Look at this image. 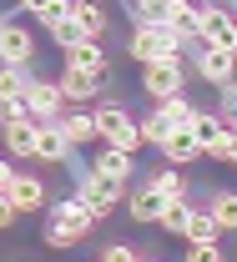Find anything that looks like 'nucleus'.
Returning <instances> with one entry per match:
<instances>
[{"mask_svg":"<svg viewBox=\"0 0 237 262\" xmlns=\"http://www.w3.org/2000/svg\"><path fill=\"white\" fill-rule=\"evenodd\" d=\"M76 192L96 207V217H111V212L126 202V182H121V177H106V171H96V166H91V171L76 182Z\"/></svg>","mask_w":237,"mask_h":262,"instance_id":"obj_1","label":"nucleus"},{"mask_svg":"<svg viewBox=\"0 0 237 262\" xmlns=\"http://www.w3.org/2000/svg\"><path fill=\"white\" fill-rule=\"evenodd\" d=\"M182 76H187V66H182V51H171V56H157V61L141 66V86H146V96H177L182 91Z\"/></svg>","mask_w":237,"mask_h":262,"instance_id":"obj_2","label":"nucleus"},{"mask_svg":"<svg viewBox=\"0 0 237 262\" xmlns=\"http://www.w3.org/2000/svg\"><path fill=\"white\" fill-rule=\"evenodd\" d=\"M96 126H101V141H111V146H126V151L146 146L141 126H136V121L121 111V106H101V111H96Z\"/></svg>","mask_w":237,"mask_h":262,"instance_id":"obj_3","label":"nucleus"},{"mask_svg":"<svg viewBox=\"0 0 237 262\" xmlns=\"http://www.w3.org/2000/svg\"><path fill=\"white\" fill-rule=\"evenodd\" d=\"M197 35H202V46H227V51H237V15L227 5H207L202 20H197Z\"/></svg>","mask_w":237,"mask_h":262,"instance_id":"obj_4","label":"nucleus"},{"mask_svg":"<svg viewBox=\"0 0 237 262\" xmlns=\"http://www.w3.org/2000/svg\"><path fill=\"white\" fill-rule=\"evenodd\" d=\"M0 192L10 196L20 212H40V207H46V182H35V177H20L15 166H5V171H0Z\"/></svg>","mask_w":237,"mask_h":262,"instance_id":"obj_5","label":"nucleus"},{"mask_svg":"<svg viewBox=\"0 0 237 262\" xmlns=\"http://www.w3.org/2000/svg\"><path fill=\"white\" fill-rule=\"evenodd\" d=\"M136 5H141V20H171L182 31H197V20H202V10L192 0H136Z\"/></svg>","mask_w":237,"mask_h":262,"instance_id":"obj_6","label":"nucleus"},{"mask_svg":"<svg viewBox=\"0 0 237 262\" xmlns=\"http://www.w3.org/2000/svg\"><path fill=\"white\" fill-rule=\"evenodd\" d=\"M26 106H31L35 121H61V106H66V91H61V81H40V76H35L31 91H26Z\"/></svg>","mask_w":237,"mask_h":262,"instance_id":"obj_7","label":"nucleus"},{"mask_svg":"<svg viewBox=\"0 0 237 262\" xmlns=\"http://www.w3.org/2000/svg\"><path fill=\"white\" fill-rule=\"evenodd\" d=\"M197 76L212 81V86H227L237 76V51H227V46H202L197 51Z\"/></svg>","mask_w":237,"mask_h":262,"instance_id":"obj_8","label":"nucleus"},{"mask_svg":"<svg viewBox=\"0 0 237 262\" xmlns=\"http://www.w3.org/2000/svg\"><path fill=\"white\" fill-rule=\"evenodd\" d=\"M71 146H76V141L61 131V121H40V136H35V162L61 166V162H71Z\"/></svg>","mask_w":237,"mask_h":262,"instance_id":"obj_9","label":"nucleus"},{"mask_svg":"<svg viewBox=\"0 0 237 262\" xmlns=\"http://www.w3.org/2000/svg\"><path fill=\"white\" fill-rule=\"evenodd\" d=\"M0 56H5V66H26L35 56V35L20 20H5L0 26Z\"/></svg>","mask_w":237,"mask_h":262,"instance_id":"obj_10","label":"nucleus"},{"mask_svg":"<svg viewBox=\"0 0 237 262\" xmlns=\"http://www.w3.org/2000/svg\"><path fill=\"white\" fill-rule=\"evenodd\" d=\"M157 151H162L167 162L187 166V162H197V157H202L207 146H202V141H197V131H192V126H171V131H167V141H162Z\"/></svg>","mask_w":237,"mask_h":262,"instance_id":"obj_11","label":"nucleus"},{"mask_svg":"<svg viewBox=\"0 0 237 262\" xmlns=\"http://www.w3.org/2000/svg\"><path fill=\"white\" fill-rule=\"evenodd\" d=\"M162 207H167V196L157 192L152 182L126 196V212H132V222H141V227H157V222H162Z\"/></svg>","mask_w":237,"mask_h":262,"instance_id":"obj_12","label":"nucleus"},{"mask_svg":"<svg viewBox=\"0 0 237 262\" xmlns=\"http://www.w3.org/2000/svg\"><path fill=\"white\" fill-rule=\"evenodd\" d=\"M101 71H81V66H71L66 61V71H61V91H66V101H91L96 91H101Z\"/></svg>","mask_w":237,"mask_h":262,"instance_id":"obj_13","label":"nucleus"},{"mask_svg":"<svg viewBox=\"0 0 237 262\" xmlns=\"http://www.w3.org/2000/svg\"><path fill=\"white\" fill-rule=\"evenodd\" d=\"M35 136H40V121H35V116L5 121V151H10V157H35Z\"/></svg>","mask_w":237,"mask_h":262,"instance_id":"obj_14","label":"nucleus"},{"mask_svg":"<svg viewBox=\"0 0 237 262\" xmlns=\"http://www.w3.org/2000/svg\"><path fill=\"white\" fill-rule=\"evenodd\" d=\"M61 131H66L76 146L86 141H101V126H96V111H61Z\"/></svg>","mask_w":237,"mask_h":262,"instance_id":"obj_15","label":"nucleus"},{"mask_svg":"<svg viewBox=\"0 0 237 262\" xmlns=\"http://www.w3.org/2000/svg\"><path fill=\"white\" fill-rule=\"evenodd\" d=\"M66 61H71V66H81V71H101V76H106V66H111L96 35H86L81 46H71V51H66Z\"/></svg>","mask_w":237,"mask_h":262,"instance_id":"obj_16","label":"nucleus"},{"mask_svg":"<svg viewBox=\"0 0 237 262\" xmlns=\"http://www.w3.org/2000/svg\"><path fill=\"white\" fill-rule=\"evenodd\" d=\"M96 171H106V177H121V182H126V177H132V151H126V146H111V141H106L101 151H96Z\"/></svg>","mask_w":237,"mask_h":262,"instance_id":"obj_17","label":"nucleus"},{"mask_svg":"<svg viewBox=\"0 0 237 262\" xmlns=\"http://www.w3.org/2000/svg\"><path fill=\"white\" fill-rule=\"evenodd\" d=\"M76 20H81V31L96 35V40H101L106 26H111V20H106V5H101V0H76Z\"/></svg>","mask_w":237,"mask_h":262,"instance_id":"obj_18","label":"nucleus"},{"mask_svg":"<svg viewBox=\"0 0 237 262\" xmlns=\"http://www.w3.org/2000/svg\"><path fill=\"white\" fill-rule=\"evenodd\" d=\"M192 212H197V207H192L187 196H167V207H162V222H157V227H162V232H187Z\"/></svg>","mask_w":237,"mask_h":262,"instance_id":"obj_19","label":"nucleus"},{"mask_svg":"<svg viewBox=\"0 0 237 262\" xmlns=\"http://www.w3.org/2000/svg\"><path fill=\"white\" fill-rule=\"evenodd\" d=\"M187 242H212V237H222V222H217V212L207 207V212H192V222H187V232H182Z\"/></svg>","mask_w":237,"mask_h":262,"instance_id":"obj_20","label":"nucleus"},{"mask_svg":"<svg viewBox=\"0 0 237 262\" xmlns=\"http://www.w3.org/2000/svg\"><path fill=\"white\" fill-rule=\"evenodd\" d=\"M26 91H31L26 66H5V76H0V101H26Z\"/></svg>","mask_w":237,"mask_h":262,"instance_id":"obj_21","label":"nucleus"},{"mask_svg":"<svg viewBox=\"0 0 237 262\" xmlns=\"http://www.w3.org/2000/svg\"><path fill=\"white\" fill-rule=\"evenodd\" d=\"M157 111L167 116L171 126H192V116H197V111H192V101L182 96V91H177V96H162V101H157Z\"/></svg>","mask_w":237,"mask_h":262,"instance_id":"obj_22","label":"nucleus"},{"mask_svg":"<svg viewBox=\"0 0 237 262\" xmlns=\"http://www.w3.org/2000/svg\"><path fill=\"white\" fill-rule=\"evenodd\" d=\"M146 182H152V187H157L162 196H187V187H182V171H177V162H171V166H162V171H152Z\"/></svg>","mask_w":237,"mask_h":262,"instance_id":"obj_23","label":"nucleus"},{"mask_svg":"<svg viewBox=\"0 0 237 262\" xmlns=\"http://www.w3.org/2000/svg\"><path fill=\"white\" fill-rule=\"evenodd\" d=\"M86 232L71 227V222H61V217H51V227H46V247H76Z\"/></svg>","mask_w":237,"mask_h":262,"instance_id":"obj_24","label":"nucleus"},{"mask_svg":"<svg viewBox=\"0 0 237 262\" xmlns=\"http://www.w3.org/2000/svg\"><path fill=\"white\" fill-rule=\"evenodd\" d=\"M51 40H56L61 51H71V46H81V40H86V31H81V20H76V15H66V20H56V26H51Z\"/></svg>","mask_w":237,"mask_h":262,"instance_id":"obj_25","label":"nucleus"},{"mask_svg":"<svg viewBox=\"0 0 237 262\" xmlns=\"http://www.w3.org/2000/svg\"><path fill=\"white\" fill-rule=\"evenodd\" d=\"M212 212H217L222 232H237V192H217L212 196Z\"/></svg>","mask_w":237,"mask_h":262,"instance_id":"obj_26","label":"nucleus"},{"mask_svg":"<svg viewBox=\"0 0 237 262\" xmlns=\"http://www.w3.org/2000/svg\"><path fill=\"white\" fill-rule=\"evenodd\" d=\"M192 131H197V141H202V146H212V141H217V136H222L227 126H222L212 111H197V116H192Z\"/></svg>","mask_w":237,"mask_h":262,"instance_id":"obj_27","label":"nucleus"},{"mask_svg":"<svg viewBox=\"0 0 237 262\" xmlns=\"http://www.w3.org/2000/svg\"><path fill=\"white\" fill-rule=\"evenodd\" d=\"M167 131H171V121L162 116V111H152V116L141 121V136H146V146H162V141H167Z\"/></svg>","mask_w":237,"mask_h":262,"instance_id":"obj_28","label":"nucleus"},{"mask_svg":"<svg viewBox=\"0 0 237 262\" xmlns=\"http://www.w3.org/2000/svg\"><path fill=\"white\" fill-rule=\"evenodd\" d=\"M187 262H222V242H187Z\"/></svg>","mask_w":237,"mask_h":262,"instance_id":"obj_29","label":"nucleus"},{"mask_svg":"<svg viewBox=\"0 0 237 262\" xmlns=\"http://www.w3.org/2000/svg\"><path fill=\"white\" fill-rule=\"evenodd\" d=\"M66 15H76V0H51V5H46V10L35 15V20H40V26L51 31V26H56V20H66Z\"/></svg>","mask_w":237,"mask_h":262,"instance_id":"obj_30","label":"nucleus"},{"mask_svg":"<svg viewBox=\"0 0 237 262\" xmlns=\"http://www.w3.org/2000/svg\"><path fill=\"white\" fill-rule=\"evenodd\" d=\"M136 257H146L141 247H126V242H106L101 247V262H136Z\"/></svg>","mask_w":237,"mask_h":262,"instance_id":"obj_31","label":"nucleus"},{"mask_svg":"<svg viewBox=\"0 0 237 262\" xmlns=\"http://www.w3.org/2000/svg\"><path fill=\"white\" fill-rule=\"evenodd\" d=\"M15 217H20V207L5 196V207H0V227H15Z\"/></svg>","mask_w":237,"mask_h":262,"instance_id":"obj_32","label":"nucleus"},{"mask_svg":"<svg viewBox=\"0 0 237 262\" xmlns=\"http://www.w3.org/2000/svg\"><path fill=\"white\" fill-rule=\"evenodd\" d=\"M15 5H20V10H31V15H40V10H46L51 0H15Z\"/></svg>","mask_w":237,"mask_h":262,"instance_id":"obj_33","label":"nucleus"}]
</instances>
